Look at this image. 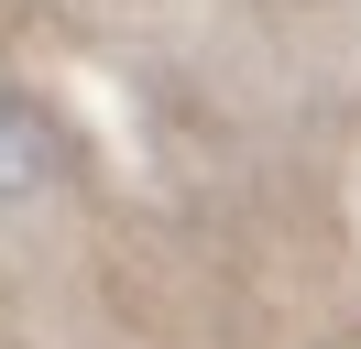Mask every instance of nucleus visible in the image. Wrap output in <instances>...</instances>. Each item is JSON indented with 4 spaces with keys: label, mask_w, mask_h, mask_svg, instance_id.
I'll return each mask as SVG.
<instances>
[{
    "label": "nucleus",
    "mask_w": 361,
    "mask_h": 349,
    "mask_svg": "<svg viewBox=\"0 0 361 349\" xmlns=\"http://www.w3.org/2000/svg\"><path fill=\"white\" fill-rule=\"evenodd\" d=\"M44 174H55V131L33 120V99H23V87L0 77V196H33Z\"/></svg>",
    "instance_id": "nucleus-1"
}]
</instances>
